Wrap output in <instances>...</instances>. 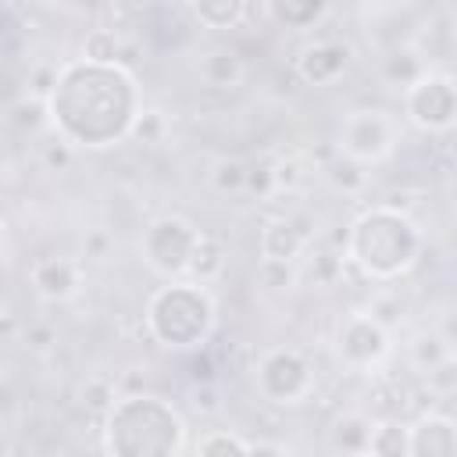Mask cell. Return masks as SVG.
Instances as JSON below:
<instances>
[{
    "label": "cell",
    "instance_id": "cell-1",
    "mask_svg": "<svg viewBox=\"0 0 457 457\" xmlns=\"http://www.w3.org/2000/svg\"><path fill=\"white\" fill-rule=\"evenodd\" d=\"M139 86L121 64L64 61L46 93V121L71 150H104L129 139L139 114Z\"/></svg>",
    "mask_w": 457,
    "mask_h": 457
},
{
    "label": "cell",
    "instance_id": "cell-2",
    "mask_svg": "<svg viewBox=\"0 0 457 457\" xmlns=\"http://www.w3.org/2000/svg\"><path fill=\"white\" fill-rule=\"evenodd\" d=\"M343 232V257L371 282H393L407 275L425 250L418 221L393 204H375L361 211Z\"/></svg>",
    "mask_w": 457,
    "mask_h": 457
},
{
    "label": "cell",
    "instance_id": "cell-3",
    "mask_svg": "<svg viewBox=\"0 0 457 457\" xmlns=\"http://www.w3.org/2000/svg\"><path fill=\"white\" fill-rule=\"evenodd\" d=\"M182 446L186 418L161 396L129 393L118 396L104 414L107 457H182Z\"/></svg>",
    "mask_w": 457,
    "mask_h": 457
},
{
    "label": "cell",
    "instance_id": "cell-4",
    "mask_svg": "<svg viewBox=\"0 0 457 457\" xmlns=\"http://www.w3.org/2000/svg\"><path fill=\"white\" fill-rule=\"evenodd\" d=\"M143 321L154 343H161L164 350H200L214 332L218 307L207 286L175 278L150 293Z\"/></svg>",
    "mask_w": 457,
    "mask_h": 457
},
{
    "label": "cell",
    "instance_id": "cell-5",
    "mask_svg": "<svg viewBox=\"0 0 457 457\" xmlns=\"http://www.w3.org/2000/svg\"><path fill=\"white\" fill-rule=\"evenodd\" d=\"M396 146H400V125L382 107H357L343 114L336 129V154L361 168L386 164L396 154Z\"/></svg>",
    "mask_w": 457,
    "mask_h": 457
},
{
    "label": "cell",
    "instance_id": "cell-6",
    "mask_svg": "<svg viewBox=\"0 0 457 457\" xmlns=\"http://www.w3.org/2000/svg\"><path fill=\"white\" fill-rule=\"evenodd\" d=\"M200 236L204 232L189 218H182V214H161V218H154L143 228L139 253H143V261H146V268L154 275H161L164 282H175V278H186Z\"/></svg>",
    "mask_w": 457,
    "mask_h": 457
},
{
    "label": "cell",
    "instance_id": "cell-7",
    "mask_svg": "<svg viewBox=\"0 0 457 457\" xmlns=\"http://www.w3.org/2000/svg\"><path fill=\"white\" fill-rule=\"evenodd\" d=\"M253 386L261 400L275 407H296L314 393V364L296 346H271L253 364Z\"/></svg>",
    "mask_w": 457,
    "mask_h": 457
},
{
    "label": "cell",
    "instance_id": "cell-8",
    "mask_svg": "<svg viewBox=\"0 0 457 457\" xmlns=\"http://www.w3.org/2000/svg\"><path fill=\"white\" fill-rule=\"evenodd\" d=\"M332 353L346 371H375L393 353V332H386L364 311H350L336 321Z\"/></svg>",
    "mask_w": 457,
    "mask_h": 457
},
{
    "label": "cell",
    "instance_id": "cell-9",
    "mask_svg": "<svg viewBox=\"0 0 457 457\" xmlns=\"http://www.w3.org/2000/svg\"><path fill=\"white\" fill-rule=\"evenodd\" d=\"M403 118L425 132L443 136L457 121V82L450 71H425L407 93H403Z\"/></svg>",
    "mask_w": 457,
    "mask_h": 457
},
{
    "label": "cell",
    "instance_id": "cell-10",
    "mask_svg": "<svg viewBox=\"0 0 457 457\" xmlns=\"http://www.w3.org/2000/svg\"><path fill=\"white\" fill-rule=\"evenodd\" d=\"M353 50L343 39H314L296 54V75L307 86H332L350 71Z\"/></svg>",
    "mask_w": 457,
    "mask_h": 457
},
{
    "label": "cell",
    "instance_id": "cell-11",
    "mask_svg": "<svg viewBox=\"0 0 457 457\" xmlns=\"http://www.w3.org/2000/svg\"><path fill=\"white\" fill-rule=\"evenodd\" d=\"M29 282H32V289H36L43 300L64 303V300H71V296L79 293V286H82V268H79V261H71V257L50 253V257H39V261L29 268Z\"/></svg>",
    "mask_w": 457,
    "mask_h": 457
},
{
    "label": "cell",
    "instance_id": "cell-12",
    "mask_svg": "<svg viewBox=\"0 0 457 457\" xmlns=\"http://www.w3.org/2000/svg\"><path fill=\"white\" fill-rule=\"evenodd\" d=\"M407 457H457L453 418L428 411L414 425H407Z\"/></svg>",
    "mask_w": 457,
    "mask_h": 457
},
{
    "label": "cell",
    "instance_id": "cell-13",
    "mask_svg": "<svg viewBox=\"0 0 457 457\" xmlns=\"http://www.w3.org/2000/svg\"><path fill=\"white\" fill-rule=\"evenodd\" d=\"M261 261H278V264H293L303 250H307V232L293 221V218H275L261 228Z\"/></svg>",
    "mask_w": 457,
    "mask_h": 457
},
{
    "label": "cell",
    "instance_id": "cell-14",
    "mask_svg": "<svg viewBox=\"0 0 457 457\" xmlns=\"http://www.w3.org/2000/svg\"><path fill=\"white\" fill-rule=\"evenodd\" d=\"M378 71H382V82H386V86H393V89L407 93V89H411L425 71H432V68H428V57H425V54H418V46H414V43H396V46L382 57Z\"/></svg>",
    "mask_w": 457,
    "mask_h": 457
},
{
    "label": "cell",
    "instance_id": "cell-15",
    "mask_svg": "<svg viewBox=\"0 0 457 457\" xmlns=\"http://www.w3.org/2000/svg\"><path fill=\"white\" fill-rule=\"evenodd\" d=\"M196 71H200L204 86H211V89H236L246 75V61L232 46H211L200 54Z\"/></svg>",
    "mask_w": 457,
    "mask_h": 457
},
{
    "label": "cell",
    "instance_id": "cell-16",
    "mask_svg": "<svg viewBox=\"0 0 457 457\" xmlns=\"http://www.w3.org/2000/svg\"><path fill=\"white\" fill-rule=\"evenodd\" d=\"M371 428H375V418H368V414H361V411H343V414L332 418V425H328V450H332L336 457H353V453L368 450Z\"/></svg>",
    "mask_w": 457,
    "mask_h": 457
},
{
    "label": "cell",
    "instance_id": "cell-17",
    "mask_svg": "<svg viewBox=\"0 0 457 457\" xmlns=\"http://www.w3.org/2000/svg\"><path fill=\"white\" fill-rule=\"evenodd\" d=\"M264 14L275 18L282 29L307 32V29H318L325 21L328 4L325 0H271V4H264Z\"/></svg>",
    "mask_w": 457,
    "mask_h": 457
},
{
    "label": "cell",
    "instance_id": "cell-18",
    "mask_svg": "<svg viewBox=\"0 0 457 457\" xmlns=\"http://www.w3.org/2000/svg\"><path fill=\"white\" fill-rule=\"evenodd\" d=\"M446 361H453V346H450V336H443V332H436V328H425V332H418V336L407 343V364H411L414 371H421V375L436 371V368L446 364Z\"/></svg>",
    "mask_w": 457,
    "mask_h": 457
},
{
    "label": "cell",
    "instance_id": "cell-19",
    "mask_svg": "<svg viewBox=\"0 0 457 457\" xmlns=\"http://www.w3.org/2000/svg\"><path fill=\"white\" fill-rule=\"evenodd\" d=\"M221 271H225V243L204 232L200 243H196V250H193V261H189L186 278L189 282H200V286H211L214 278H221Z\"/></svg>",
    "mask_w": 457,
    "mask_h": 457
},
{
    "label": "cell",
    "instance_id": "cell-20",
    "mask_svg": "<svg viewBox=\"0 0 457 457\" xmlns=\"http://www.w3.org/2000/svg\"><path fill=\"white\" fill-rule=\"evenodd\" d=\"M189 14L204 29H239L250 18V4H243V0H207V4H189Z\"/></svg>",
    "mask_w": 457,
    "mask_h": 457
},
{
    "label": "cell",
    "instance_id": "cell-21",
    "mask_svg": "<svg viewBox=\"0 0 457 457\" xmlns=\"http://www.w3.org/2000/svg\"><path fill=\"white\" fill-rule=\"evenodd\" d=\"M121 36L107 25H96L86 32L82 39V61H93V64H121Z\"/></svg>",
    "mask_w": 457,
    "mask_h": 457
},
{
    "label": "cell",
    "instance_id": "cell-22",
    "mask_svg": "<svg viewBox=\"0 0 457 457\" xmlns=\"http://www.w3.org/2000/svg\"><path fill=\"white\" fill-rule=\"evenodd\" d=\"M368 450L375 457H407V425L396 421V418L375 421L371 439H368Z\"/></svg>",
    "mask_w": 457,
    "mask_h": 457
},
{
    "label": "cell",
    "instance_id": "cell-23",
    "mask_svg": "<svg viewBox=\"0 0 457 457\" xmlns=\"http://www.w3.org/2000/svg\"><path fill=\"white\" fill-rule=\"evenodd\" d=\"M246 439L239 432H228V428H211L196 439L193 446V457H246Z\"/></svg>",
    "mask_w": 457,
    "mask_h": 457
},
{
    "label": "cell",
    "instance_id": "cell-24",
    "mask_svg": "<svg viewBox=\"0 0 457 457\" xmlns=\"http://www.w3.org/2000/svg\"><path fill=\"white\" fill-rule=\"evenodd\" d=\"M325 179H328L332 189L353 196V193H361V189L368 186V168H361V164H353V161H346V157L336 154V157L325 164Z\"/></svg>",
    "mask_w": 457,
    "mask_h": 457
},
{
    "label": "cell",
    "instance_id": "cell-25",
    "mask_svg": "<svg viewBox=\"0 0 457 457\" xmlns=\"http://www.w3.org/2000/svg\"><path fill=\"white\" fill-rule=\"evenodd\" d=\"M129 139H136L139 146H157L168 139V114L157 111V107H139L132 129H129Z\"/></svg>",
    "mask_w": 457,
    "mask_h": 457
},
{
    "label": "cell",
    "instance_id": "cell-26",
    "mask_svg": "<svg viewBox=\"0 0 457 457\" xmlns=\"http://www.w3.org/2000/svg\"><path fill=\"white\" fill-rule=\"evenodd\" d=\"M246 161L239 157H218L211 164V186L225 196H236V193H246Z\"/></svg>",
    "mask_w": 457,
    "mask_h": 457
},
{
    "label": "cell",
    "instance_id": "cell-27",
    "mask_svg": "<svg viewBox=\"0 0 457 457\" xmlns=\"http://www.w3.org/2000/svg\"><path fill=\"white\" fill-rule=\"evenodd\" d=\"M364 314L371 321H378L386 332H393L403 321V300L396 293H378V296H371V303L364 307Z\"/></svg>",
    "mask_w": 457,
    "mask_h": 457
},
{
    "label": "cell",
    "instance_id": "cell-28",
    "mask_svg": "<svg viewBox=\"0 0 457 457\" xmlns=\"http://www.w3.org/2000/svg\"><path fill=\"white\" fill-rule=\"evenodd\" d=\"M11 121L21 129V132H36L46 121V100H36V96H21L14 107H11Z\"/></svg>",
    "mask_w": 457,
    "mask_h": 457
},
{
    "label": "cell",
    "instance_id": "cell-29",
    "mask_svg": "<svg viewBox=\"0 0 457 457\" xmlns=\"http://www.w3.org/2000/svg\"><path fill=\"white\" fill-rule=\"evenodd\" d=\"M257 278H261V286H268V289H293V286H296V278H300V271H296V264L261 261Z\"/></svg>",
    "mask_w": 457,
    "mask_h": 457
},
{
    "label": "cell",
    "instance_id": "cell-30",
    "mask_svg": "<svg viewBox=\"0 0 457 457\" xmlns=\"http://www.w3.org/2000/svg\"><path fill=\"white\" fill-rule=\"evenodd\" d=\"M271 186H275V193H278V189H286V193L300 189V186H303V164H300L296 157L275 161V164H271Z\"/></svg>",
    "mask_w": 457,
    "mask_h": 457
},
{
    "label": "cell",
    "instance_id": "cell-31",
    "mask_svg": "<svg viewBox=\"0 0 457 457\" xmlns=\"http://www.w3.org/2000/svg\"><path fill=\"white\" fill-rule=\"evenodd\" d=\"M343 250H321L314 261H311V275H314V282L318 286H332L336 278H339V271H343Z\"/></svg>",
    "mask_w": 457,
    "mask_h": 457
},
{
    "label": "cell",
    "instance_id": "cell-32",
    "mask_svg": "<svg viewBox=\"0 0 457 457\" xmlns=\"http://www.w3.org/2000/svg\"><path fill=\"white\" fill-rule=\"evenodd\" d=\"M82 400H86V407H93V411H111V403L118 400L114 396V386L107 382V378H89L86 382V389H82Z\"/></svg>",
    "mask_w": 457,
    "mask_h": 457
},
{
    "label": "cell",
    "instance_id": "cell-33",
    "mask_svg": "<svg viewBox=\"0 0 457 457\" xmlns=\"http://www.w3.org/2000/svg\"><path fill=\"white\" fill-rule=\"evenodd\" d=\"M82 250H86V257L104 261V257H111V250H114V236H111L107 228H86V236H82Z\"/></svg>",
    "mask_w": 457,
    "mask_h": 457
},
{
    "label": "cell",
    "instance_id": "cell-34",
    "mask_svg": "<svg viewBox=\"0 0 457 457\" xmlns=\"http://www.w3.org/2000/svg\"><path fill=\"white\" fill-rule=\"evenodd\" d=\"M189 403L200 414H214V411H221V393H218L214 382H196L193 393H189Z\"/></svg>",
    "mask_w": 457,
    "mask_h": 457
},
{
    "label": "cell",
    "instance_id": "cell-35",
    "mask_svg": "<svg viewBox=\"0 0 457 457\" xmlns=\"http://www.w3.org/2000/svg\"><path fill=\"white\" fill-rule=\"evenodd\" d=\"M71 157H75V150H71L64 139H54V143L43 146V164H46V171H68V168H71Z\"/></svg>",
    "mask_w": 457,
    "mask_h": 457
},
{
    "label": "cell",
    "instance_id": "cell-36",
    "mask_svg": "<svg viewBox=\"0 0 457 457\" xmlns=\"http://www.w3.org/2000/svg\"><path fill=\"white\" fill-rule=\"evenodd\" d=\"M246 189H253V193H261V196L275 193V186H271V164H253V168H246Z\"/></svg>",
    "mask_w": 457,
    "mask_h": 457
},
{
    "label": "cell",
    "instance_id": "cell-37",
    "mask_svg": "<svg viewBox=\"0 0 457 457\" xmlns=\"http://www.w3.org/2000/svg\"><path fill=\"white\" fill-rule=\"evenodd\" d=\"M428 386L439 389V393H453V361H446L436 371H428Z\"/></svg>",
    "mask_w": 457,
    "mask_h": 457
},
{
    "label": "cell",
    "instance_id": "cell-38",
    "mask_svg": "<svg viewBox=\"0 0 457 457\" xmlns=\"http://www.w3.org/2000/svg\"><path fill=\"white\" fill-rule=\"evenodd\" d=\"M246 457H289V450L275 439H257V443L246 446Z\"/></svg>",
    "mask_w": 457,
    "mask_h": 457
},
{
    "label": "cell",
    "instance_id": "cell-39",
    "mask_svg": "<svg viewBox=\"0 0 457 457\" xmlns=\"http://www.w3.org/2000/svg\"><path fill=\"white\" fill-rule=\"evenodd\" d=\"M54 339H57V336H54V328H50V325H36V328L29 332V343H32V346H39V350H43V346H50Z\"/></svg>",
    "mask_w": 457,
    "mask_h": 457
},
{
    "label": "cell",
    "instance_id": "cell-40",
    "mask_svg": "<svg viewBox=\"0 0 457 457\" xmlns=\"http://www.w3.org/2000/svg\"><path fill=\"white\" fill-rule=\"evenodd\" d=\"M7 318V300H4V293H0V321Z\"/></svg>",
    "mask_w": 457,
    "mask_h": 457
},
{
    "label": "cell",
    "instance_id": "cell-41",
    "mask_svg": "<svg viewBox=\"0 0 457 457\" xmlns=\"http://www.w3.org/2000/svg\"><path fill=\"white\" fill-rule=\"evenodd\" d=\"M4 232H7V225H4V218H0V243H4Z\"/></svg>",
    "mask_w": 457,
    "mask_h": 457
},
{
    "label": "cell",
    "instance_id": "cell-42",
    "mask_svg": "<svg viewBox=\"0 0 457 457\" xmlns=\"http://www.w3.org/2000/svg\"><path fill=\"white\" fill-rule=\"evenodd\" d=\"M353 457H375V453H371V450H361V453H353Z\"/></svg>",
    "mask_w": 457,
    "mask_h": 457
}]
</instances>
